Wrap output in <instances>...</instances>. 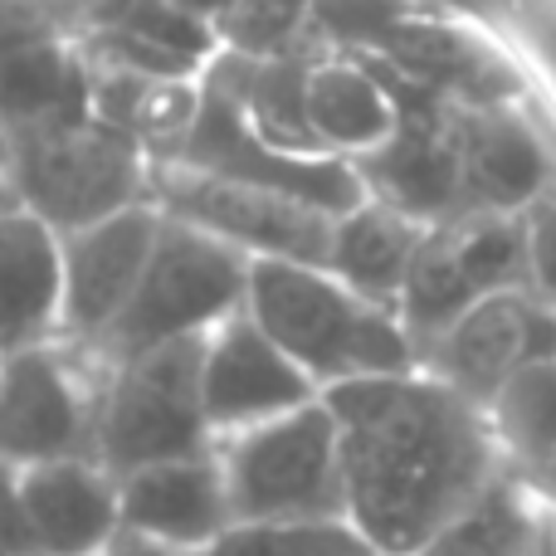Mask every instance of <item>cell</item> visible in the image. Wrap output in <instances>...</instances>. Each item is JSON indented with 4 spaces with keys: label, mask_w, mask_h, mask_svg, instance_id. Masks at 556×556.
Instances as JSON below:
<instances>
[{
    "label": "cell",
    "mask_w": 556,
    "mask_h": 556,
    "mask_svg": "<svg viewBox=\"0 0 556 556\" xmlns=\"http://www.w3.org/2000/svg\"><path fill=\"white\" fill-rule=\"evenodd\" d=\"M410 15H420L415 0H313L307 45L317 54H371Z\"/></svg>",
    "instance_id": "cell-29"
},
{
    "label": "cell",
    "mask_w": 556,
    "mask_h": 556,
    "mask_svg": "<svg viewBox=\"0 0 556 556\" xmlns=\"http://www.w3.org/2000/svg\"><path fill=\"white\" fill-rule=\"evenodd\" d=\"M166 162L195 166V172H211V176H230V181L269 186V191L298 195V201L323 205L332 215H346L352 205L366 201V186L352 162H342V156H298L264 142L250 127L244 108L220 84H211V78H205L201 117H195L186 142Z\"/></svg>",
    "instance_id": "cell-10"
},
{
    "label": "cell",
    "mask_w": 556,
    "mask_h": 556,
    "mask_svg": "<svg viewBox=\"0 0 556 556\" xmlns=\"http://www.w3.org/2000/svg\"><path fill=\"white\" fill-rule=\"evenodd\" d=\"M88 59L59 0H0V123L10 132L88 117Z\"/></svg>",
    "instance_id": "cell-12"
},
{
    "label": "cell",
    "mask_w": 556,
    "mask_h": 556,
    "mask_svg": "<svg viewBox=\"0 0 556 556\" xmlns=\"http://www.w3.org/2000/svg\"><path fill=\"white\" fill-rule=\"evenodd\" d=\"M205 556H381L352 518L235 522Z\"/></svg>",
    "instance_id": "cell-27"
},
{
    "label": "cell",
    "mask_w": 556,
    "mask_h": 556,
    "mask_svg": "<svg viewBox=\"0 0 556 556\" xmlns=\"http://www.w3.org/2000/svg\"><path fill=\"white\" fill-rule=\"evenodd\" d=\"M508 288H532L528 274V215L469 211L454 220L425 225V240L401 288V323L415 352L454 327L473 303Z\"/></svg>",
    "instance_id": "cell-8"
},
{
    "label": "cell",
    "mask_w": 556,
    "mask_h": 556,
    "mask_svg": "<svg viewBox=\"0 0 556 556\" xmlns=\"http://www.w3.org/2000/svg\"><path fill=\"white\" fill-rule=\"evenodd\" d=\"M250 269L254 260L244 250L225 244L201 225L166 215L132 303L123 307L113 332L93 352L103 362H127L152 346L215 332L250 298Z\"/></svg>",
    "instance_id": "cell-3"
},
{
    "label": "cell",
    "mask_w": 556,
    "mask_h": 556,
    "mask_svg": "<svg viewBox=\"0 0 556 556\" xmlns=\"http://www.w3.org/2000/svg\"><path fill=\"white\" fill-rule=\"evenodd\" d=\"M235 522L346 518V473L332 405L317 401L215 440Z\"/></svg>",
    "instance_id": "cell-6"
},
{
    "label": "cell",
    "mask_w": 556,
    "mask_h": 556,
    "mask_svg": "<svg viewBox=\"0 0 556 556\" xmlns=\"http://www.w3.org/2000/svg\"><path fill=\"white\" fill-rule=\"evenodd\" d=\"M64 327V250L25 205L0 211V356L54 342Z\"/></svg>",
    "instance_id": "cell-20"
},
{
    "label": "cell",
    "mask_w": 556,
    "mask_h": 556,
    "mask_svg": "<svg viewBox=\"0 0 556 556\" xmlns=\"http://www.w3.org/2000/svg\"><path fill=\"white\" fill-rule=\"evenodd\" d=\"M201 386H205V415H211L215 440L240 434L250 425H264L283 410L317 401V386L307 371L254 323L250 313L225 317L215 332H205V362H201Z\"/></svg>",
    "instance_id": "cell-15"
},
{
    "label": "cell",
    "mask_w": 556,
    "mask_h": 556,
    "mask_svg": "<svg viewBox=\"0 0 556 556\" xmlns=\"http://www.w3.org/2000/svg\"><path fill=\"white\" fill-rule=\"evenodd\" d=\"M371 59L381 68H391L395 78H405V84L444 98V103H508V78H503L498 59L479 39L440 25V20L410 15L371 49Z\"/></svg>",
    "instance_id": "cell-22"
},
{
    "label": "cell",
    "mask_w": 556,
    "mask_h": 556,
    "mask_svg": "<svg viewBox=\"0 0 556 556\" xmlns=\"http://www.w3.org/2000/svg\"><path fill=\"white\" fill-rule=\"evenodd\" d=\"M552 518L547 498L518 473L493 479L440 538H430L420 556H547Z\"/></svg>",
    "instance_id": "cell-25"
},
{
    "label": "cell",
    "mask_w": 556,
    "mask_h": 556,
    "mask_svg": "<svg viewBox=\"0 0 556 556\" xmlns=\"http://www.w3.org/2000/svg\"><path fill=\"white\" fill-rule=\"evenodd\" d=\"M235 528L225 469L211 454L152 464L123 479V538L176 552H211Z\"/></svg>",
    "instance_id": "cell-17"
},
{
    "label": "cell",
    "mask_w": 556,
    "mask_h": 556,
    "mask_svg": "<svg viewBox=\"0 0 556 556\" xmlns=\"http://www.w3.org/2000/svg\"><path fill=\"white\" fill-rule=\"evenodd\" d=\"M528 274L532 293L547 307H556V195L528 211Z\"/></svg>",
    "instance_id": "cell-30"
},
{
    "label": "cell",
    "mask_w": 556,
    "mask_h": 556,
    "mask_svg": "<svg viewBox=\"0 0 556 556\" xmlns=\"http://www.w3.org/2000/svg\"><path fill=\"white\" fill-rule=\"evenodd\" d=\"M244 313L303 366L317 391L420 366L401 313L356 293L327 264L254 260Z\"/></svg>",
    "instance_id": "cell-2"
},
{
    "label": "cell",
    "mask_w": 556,
    "mask_h": 556,
    "mask_svg": "<svg viewBox=\"0 0 556 556\" xmlns=\"http://www.w3.org/2000/svg\"><path fill=\"white\" fill-rule=\"evenodd\" d=\"M103 381V356L64 337L0 356V454L20 469L98 459Z\"/></svg>",
    "instance_id": "cell-7"
},
{
    "label": "cell",
    "mask_w": 556,
    "mask_h": 556,
    "mask_svg": "<svg viewBox=\"0 0 556 556\" xmlns=\"http://www.w3.org/2000/svg\"><path fill=\"white\" fill-rule=\"evenodd\" d=\"M59 5L68 10V20H74V10H78V5H88V0H59Z\"/></svg>",
    "instance_id": "cell-35"
},
{
    "label": "cell",
    "mask_w": 556,
    "mask_h": 556,
    "mask_svg": "<svg viewBox=\"0 0 556 556\" xmlns=\"http://www.w3.org/2000/svg\"><path fill=\"white\" fill-rule=\"evenodd\" d=\"M39 556H98L123 538V479L98 459H54L20 473Z\"/></svg>",
    "instance_id": "cell-18"
},
{
    "label": "cell",
    "mask_w": 556,
    "mask_h": 556,
    "mask_svg": "<svg viewBox=\"0 0 556 556\" xmlns=\"http://www.w3.org/2000/svg\"><path fill=\"white\" fill-rule=\"evenodd\" d=\"M0 556H39V552H0Z\"/></svg>",
    "instance_id": "cell-36"
},
{
    "label": "cell",
    "mask_w": 556,
    "mask_h": 556,
    "mask_svg": "<svg viewBox=\"0 0 556 556\" xmlns=\"http://www.w3.org/2000/svg\"><path fill=\"white\" fill-rule=\"evenodd\" d=\"M483 410L508 469L542 493L556 479V356L518 366Z\"/></svg>",
    "instance_id": "cell-26"
},
{
    "label": "cell",
    "mask_w": 556,
    "mask_h": 556,
    "mask_svg": "<svg viewBox=\"0 0 556 556\" xmlns=\"http://www.w3.org/2000/svg\"><path fill=\"white\" fill-rule=\"evenodd\" d=\"M346 473V518L381 556H420L508 473L489 410L425 366L323 391Z\"/></svg>",
    "instance_id": "cell-1"
},
{
    "label": "cell",
    "mask_w": 556,
    "mask_h": 556,
    "mask_svg": "<svg viewBox=\"0 0 556 556\" xmlns=\"http://www.w3.org/2000/svg\"><path fill=\"white\" fill-rule=\"evenodd\" d=\"M307 123L327 156L362 162L401 123V98L366 54H317L307 68Z\"/></svg>",
    "instance_id": "cell-21"
},
{
    "label": "cell",
    "mask_w": 556,
    "mask_h": 556,
    "mask_svg": "<svg viewBox=\"0 0 556 556\" xmlns=\"http://www.w3.org/2000/svg\"><path fill=\"white\" fill-rule=\"evenodd\" d=\"M152 201L176 220H191L201 230L220 235L225 244L244 250L250 260L327 264V250H332V211L269 191V186L195 172L181 162H156Z\"/></svg>",
    "instance_id": "cell-9"
},
{
    "label": "cell",
    "mask_w": 556,
    "mask_h": 556,
    "mask_svg": "<svg viewBox=\"0 0 556 556\" xmlns=\"http://www.w3.org/2000/svg\"><path fill=\"white\" fill-rule=\"evenodd\" d=\"M20 191H15V132L0 123V211H15Z\"/></svg>",
    "instance_id": "cell-32"
},
{
    "label": "cell",
    "mask_w": 556,
    "mask_h": 556,
    "mask_svg": "<svg viewBox=\"0 0 556 556\" xmlns=\"http://www.w3.org/2000/svg\"><path fill=\"white\" fill-rule=\"evenodd\" d=\"M371 59V54H366ZM391 78L401 98V123L376 152H366L356 166L366 195L415 215L420 225H440L464 215V162H459V103L425 93V88Z\"/></svg>",
    "instance_id": "cell-11"
},
{
    "label": "cell",
    "mask_w": 556,
    "mask_h": 556,
    "mask_svg": "<svg viewBox=\"0 0 556 556\" xmlns=\"http://www.w3.org/2000/svg\"><path fill=\"white\" fill-rule=\"evenodd\" d=\"M74 29L84 59L98 68L205 78L220 54L215 29L176 0H88L74 10Z\"/></svg>",
    "instance_id": "cell-16"
},
{
    "label": "cell",
    "mask_w": 556,
    "mask_h": 556,
    "mask_svg": "<svg viewBox=\"0 0 556 556\" xmlns=\"http://www.w3.org/2000/svg\"><path fill=\"white\" fill-rule=\"evenodd\" d=\"M98 556H205V552H176V547H156V542H137V538H117L113 547H103Z\"/></svg>",
    "instance_id": "cell-33"
},
{
    "label": "cell",
    "mask_w": 556,
    "mask_h": 556,
    "mask_svg": "<svg viewBox=\"0 0 556 556\" xmlns=\"http://www.w3.org/2000/svg\"><path fill=\"white\" fill-rule=\"evenodd\" d=\"M162 220V205L142 201L98 225L59 235V250H64V327H59V337L64 342L98 346L113 332V323L132 303L147 274Z\"/></svg>",
    "instance_id": "cell-13"
},
{
    "label": "cell",
    "mask_w": 556,
    "mask_h": 556,
    "mask_svg": "<svg viewBox=\"0 0 556 556\" xmlns=\"http://www.w3.org/2000/svg\"><path fill=\"white\" fill-rule=\"evenodd\" d=\"M459 162H464V215L508 211L528 215L552 195V156L542 137L508 103L459 108Z\"/></svg>",
    "instance_id": "cell-19"
},
{
    "label": "cell",
    "mask_w": 556,
    "mask_h": 556,
    "mask_svg": "<svg viewBox=\"0 0 556 556\" xmlns=\"http://www.w3.org/2000/svg\"><path fill=\"white\" fill-rule=\"evenodd\" d=\"M425 240V225L415 215L395 211V205L366 195L332 225V250H327V269L356 293L376 298L386 307H401L405 274L415 264V250Z\"/></svg>",
    "instance_id": "cell-24"
},
{
    "label": "cell",
    "mask_w": 556,
    "mask_h": 556,
    "mask_svg": "<svg viewBox=\"0 0 556 556\" xmlns=\"http://www.w3.org/2000/svg\"><path fill=\"white\" fill-rule=\"evenodd\" d=\"M176 5H181V10H191V15H195V20H205V25H211V29H215V20H220V15H225V10H230V5H235V0H176Z\"/></svg>",
    "instance_id": "cell-34"
},
{
    "label": "cell",
    "mask_w": 556,
    "mask_h": 556,
    "mask_svg": "<svg viewBox=\"0 0 556 556\" xmlns=\"http://www.w3.org/2000/svg\"><path fill=\"white\" fill-rule=\"evenodd\" d=\"M205 337L166 342L127 362H108L103 415H98V464L117 479L152 464L195 459L215 450L205 415Z\"/></svg>",
    "instance_id": "cell-5"
},
{
    "label": "cell",
    "mask_w": 556,
    "mask_h": 556,
    "mask_svg": "<svg viewBox=\"0 0 556 556\" xmlns=\"http://www.w3.org/2000/svg\"><path fill=\"white\" fill-rule=\"evenodd\" d=\"M20 464H10L0 454V552H35L25 518V493H20Z\"/></svg>",
    "instance_id": "cell-31"
},
{
    "label": "cell",
    "mask_w": 556,
    "mask_h": 556,
    "mask_svg": "<svg viewBox=\"0 0 556 556\" xmlns=\"http://www.w3.org/2000/svg\"><path fill=\"white\" fill-rule=\"evenodd\" d=\"M307 20H313V0H235L215 20V39H220L225 54L278 59L313 49L307 45Z\"/></svg>",
    "instance_id": "cell-28"
},
{
    "label": "cell",
    "mask_w": 556,
    "mask_h": 556,
    "mask_svg": "<svg viewBox=\"0 0 556 556\" xmlns=\"http://www.w3.org/2000/svg\"><path fill=\"white\" fill-rule=\"evenodd\" d=\"M538 356H556V307L542 303L532 288H508L444 327L420 352V366L469 401L489 405L503 381Z\"/></svg>",
    "instance_id": "cell-14"
},
{
    "label": "cell",
    "mask_w": 556,
    "mask_h": 556,
    "mask_svg": "<svg viewBox=\"0 0 556 556\" xmlns=\"http://www.w3.org/2000/svg\"><path fill=\"white\" fill-rule=\"evenodd\" d=\"M88 103H93V117H103L108 127L147 147L156 162H166L201 117L205 78H166L88 64Z\"/></svg>",
    "instance_id": "cell-23"
},
{
    "label": "cell",
    "mask_w": 556,
    "mask_h": 556,
    "mask_svg": "<svg viewBox=\"0 0 556 556\" xmlns=\"http://www.w3.org/2000/svg\"><path fill=\"white\" fill-rule=\"evenodd\" d=\"M152 176L156 156L93 113L15 132L20 205L54 235L84 230L127 205L152 201Z\"/></svg>",
    "instance_id": "cell-4"
}]
</instances>
